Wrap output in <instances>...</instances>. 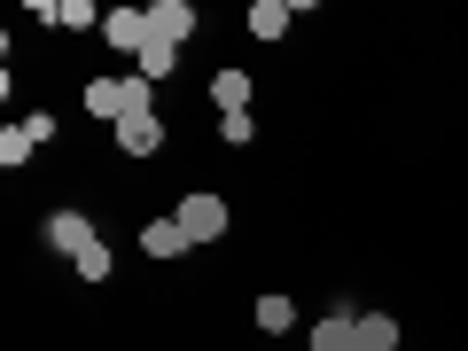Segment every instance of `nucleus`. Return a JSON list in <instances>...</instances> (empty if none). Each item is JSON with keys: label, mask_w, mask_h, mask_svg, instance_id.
I'll list each match as a JSON object with an SVG mask.
<instances>
[{"label": "nucleus", "mask_w": 468, "mask_h": 351, "mask_svg": "<svg viewBox=\"0 0 468 351\" xmlns=\"http://www.w3.org/2000/svg\"><path fill=\"white\" fill-rule=\"evenodd\" d=\"M133 63H141V79H149V86H156V79H165V70H172V63H180V48H172V39H156V32H149V48H141V55H133Z\"/></svg>", "instance_id": "nucleus-14"}, {"label": "nucleus", "mask_w": 468, "mask_h": 351, "mask_svg": "<svg viewBox=\"0 0 468 351\" xmlns=\"http://www.w3.org/2000/svg\"><path fill=\"white\" fill-rule=\"evenodd\" d=\"M258 328H266V335H282V328H297V304H289L282 289H266V297H258Z\"/></svg>", "instance_id": "nucleus-13"}, {"label": "nucleus", "mask_w": 468, "mask_h": 351, "mask_svg": "<svg viewBox=\"0 0 468 351\" xmlns=\"http://www.w3.org/2000/svg\"><path fill=\"white\" fill-rule=\"evenodd\" d=\"M101 24L110 16H101L94 0H63V8H55V32H101Z\"/></svg>", "instance_id": "nucleus-12"}, {"label": "nucleus", "mask_w": 468, "mask_h": 351, "mask_svg": "<svg viewBox=\"0 0 468 351\" xmlns=\"http://www.w3.org/2000/svg\"><path fill=\"white\" fill-rule=\"evenodd\" d=\"M172 218L187 227V242H218V234H227V203L203 196V187H196V196H180V211H172Z\"/></svg>", "instance_id": "nucleus-3"}, {"label": "nucleus", "mask_w": 468, "mask_h": 351, "mask_svg": "<svg viewBox=\"0 0 468 351\" xmlns=\"http://www.w3.org/2000/svg\"><path fill=\"white\" fill-rule=\"evenodd\" d=\"M94 242H101V234H94V218H86V211H48V250H63L70 266H79Z\"/></svg>", "instance_id": "nucleus-2"}, {"label": "nucleus", "mask_w": 468, "mask_h": 351, "mask_svg": "<svg viewBox=\"0 0 468 351\" xmlns=\"http://www.w3.org/2000/svg\"><path fill=\"white\" fill-rule=\"evenodd\" d=\"M32 149H39V141H32V125H0V165H8V172H16V165H32Z\"/></svg>", "instance_id": "nucleus-15"}, {"label": "nucleus", "mask_w": 468, "mask_h": 351, "mask_svg": "<svg viewBox=\"0 0 468 351\" xmlns=\"http://www.w3.org/2000/svg\"><path fill=\"white\" fill-rule=\"evenodd\" d=\"M359 351H399V320L390 313H359Z\"/></svg>", "instance_id": "nucleus-11"}, {"label": "nucleus", "mask_w": 468, "mask_h": 351, "mask_svg": "<svg viewBox=\"0 0 468 351\" xmlns=\"http://www.w3.org/2000/svg\"><path fill=\"white\" fill-rule=\"evenodd\" d=\"M218 133H227V141H234V149H242V141H250V133H258V117H250V110H242V117H218Z\"/></svg>", "instance_id": "nucleus-17"}, {"label": "nucleus", "mask_w": 468, "mask_h": 351, "mask_svg": "<svg viewBox=\"0 0 468 351\" xmlns=\"http://www.w3.org/2000/svg\"><path fill=\"white\" fill-rule=\"evenodd\" d=\"M141 250L149 258H180V250H196V242H187L180 218H149V227H141Z\"/></svg>", "instance_id": "nucleus-9"}, {"label": "nucleus", "mask_w": 468, "mask_h": 351, "mask_svg": "<svg viewBox=\"0 0 468 351\" xmlns=\"http://www.w3.org/2000/svg\"><path fill=\"white\" fill-rule=\"evenodd\" d=\"M110 133H117V149H125V156H156V149H165V117L141 110V117H125V125H110Z\"/></svg>", "instance_id": "nucleus-4"}, {"label": "nucleus", "mask_w": 468, "mask_h": 351, "mask_svg": "<svg viewBox=\"0 0 468 351\" xmlns=\"http://www.w3.org/2000/svg\"><path fill=\"white\" fill-rule=\"evenodd\" d=\"M149 32H156V39H172V48H180V39L196 32V8H187V0H149Z\"/></svg>", "instance_id": "nucleus-7"}, {"label": "nucleus", "mask_w": 468, "mask_h": 351, "mask_svg": "<svg viewBox=\"0 0 468 351\" xmlns=\"http://www.w3.org/2000/svg\"><path fill=\"white\" fill-rule=\"evenodd\" d=\"M250 94H258V79H250V70H218V79H211L218 117H242V110H250Z\"/></svg>", "instance_id": "nucleus-8"}, {"label": "nucleus", "mask_w": 468, "mask_h": 351, "mask_svg": "<svg viewBox=\"0 0 468 351\" xmlns=\"http://www.w3.org/2000/svg\"><path fill=\"white\" fill-rule=\"evenodd\" d=\"M79 282H110V242H94V250L79 258Z\"/></svg>", "instance_id": "nucleus-16"}, {"label": "nucleus", "mask_w": 468, "mask_h": 351, "mask_svg": "<svg viewBox=\"0 0 468 351\" xmlns=\"http://www.w3.org/2000/svg\"><path fill=\"white\" fill-rule=\"evenodd\" d=\"M304 344H313V351H359V313H351V304H335V313L320 320Z\"/></svg>", "instance_id": "nucleus-5"}, {"label": "nucleus", "mask_w": 468, "mask_h": 351, "mask_svg": "<svg viewBox=\"0 0 468 351\" xmlns=\"http://www.w3.org/2000/svg\"><path fill=\"white\" fill-rule=\"evenodd\" d=\"M289 16H297V0H250V39H282L289 32Z\"/></svg>", "instance_id": "nucleus-10"}, {"label": "nucleus", "mask_w": 468, "mask_h": 351, "mask_svg": "<svg viewBox=\"0 0 468 351\" xmlns=\"http://www.w3.org/2000/svg\"><path fill=\"white\" fill-rule=\"evenodd\" d=\"M86 110L110 117V125H125V117L156 110V94H149V79H94V86H86Z\"/></svg>", "instance_id": "nucleus-1"}, {"label": "nucleus", "mask_w": 468, "mask_h": 351, "mask_svg": "<svg viewBox=\"0 0 468 351\" xmlns=\"http://www.w3.org/2000/svg\"><path fill=\"white\" fill-rule=\"evenodd\" d=\"M101 39H110V48H125V55H141V48H149V8H110Z\"/></svg>", "instance_id": "nucleus-6"}]
</instances>
